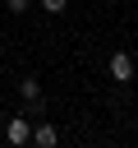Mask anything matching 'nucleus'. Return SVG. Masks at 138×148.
<instances>
[{
    "instance_id": "1",
    "label": "nucleus",
    "mask_w": 138,
    "mask_h": 148,
    "mask_svg": "<svg viewBox=\"0 0 138 148\" xmlns=\"http://www.w3.org/2000/svg\"><path fill=\"white\" fill-rule=\"evenodd\" d=\"M5 139H9L14 148L32 143V120H28V116H9V125H5Z\"/></svg>"
},
{
    "instance_id": "3",
    "label": "nucleus",
    "mask_w": 138,
    "mask_h": 148,
    "mask_svg": "<svg viewBox=\"0 0 138 148\" xmlns=\"http://www.w3.org/2000/svg\"><path fill=\"white\" fill-rule=\"evenodd\" d=\"M32 143H37V148H55V143H60V130H55L51 120H41V125H32Z\"/></svg>"
},
{
    "instance_id": "5",
    "label": "nucleus",
    "mask_w": 138,
    "mask_h": 148,
    "mask_svg": "<svg viewBox=\"0 0 138 148\" xmlns=\"http://www.w3.org/2000/svg\"><path fill=\"white\" fill-rule=\"evenodd\" d=\"M5 5H9V14H23V9L32 5V0H5Z\"/></svg>"
},
{
    "instance_id": "2",
    "label": "nucleus",
    "mask_w": 138,
    "mask_h": 148,
    "mask_svg": "<svg viewBox=\"0 0 138 148\" xmlns=\"http://www.w3.org/2000/svg\"><path fill=\"white\" fill-rule=\"evenodd\" d=\"M133 74H138V69H133L129 51H115V56H110V79H115V83H129Z\"/></svg>"
},
{
    "instance_id": "6",
    "label": "nucleus",
    "mask_w": 138,
    "mask_h": 148,
    "mask_svg": "<svg viewBox=\"0 0 138 148\" xmlns=\"http://www.w3.org/2000/svg\"><path fill=\"white\" fill-rule=\"evenodd\" d=\"M92 148H106V143H92Z\"/></svg>"
},
{
    "instance_id": "4",
    "label": "nucleus",
    "mask_w": 138,
    "mask_h": 148,
    "mask_svg": "<svg viewBox=\"0 0 138 148\" xmlns=\"http://www.w3.org/2000/svg\"><path fill=\"white\" fill-rule=\"evenodd\" d=\"M64 5H69V0H41V9H46V14H64Z\"/></svg>"
}]
</instances>
